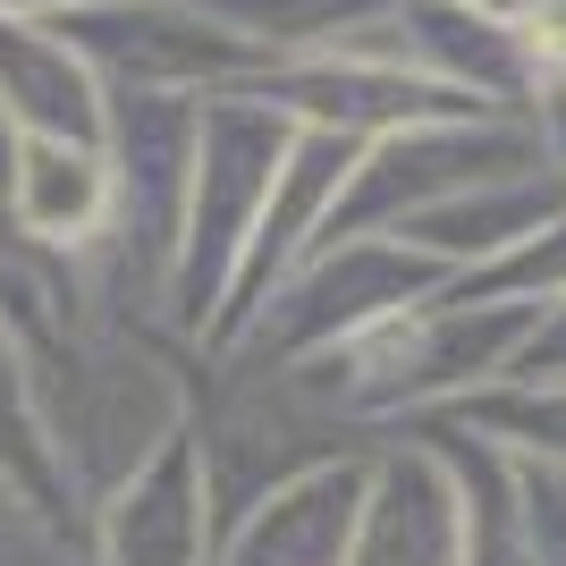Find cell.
<instances>
[{
  "label": "cell",
  "instance_id": "cell-1",
  "mask_svg": "<svg viewBox=\"0 0 566 566\" xmlns=\"http://www.w3.org/2000/svg\"><path fill=\"white\" fill-rule=\"evenodd\" d=\"M533 169H558L549 161L542 127L524 111H482V118H431V127H398V136L364 144L347 195H338L322 245L338 237H389L398 220L431 212V203H457L473 187H499V178H533ZM313 245V254H322Z\"/></svg>",
  "mask_w": 566,
  "mask_h": 566
},
{
  "label": "cell",
  "instance_id": "cell-2",
  "mask_svg": "<svg viewBox=\"0 0 566 566\" xmlns=\"http://www.w3.org/2000/svg\"><path fill=\"white\" fill-rule=\"evenodd\" d=\"M296 136V118H280L254 94H203V136H195V187L187 220H178V305L212 313L229 296L237 262L254 245L262 195L280 178V153Z\"/></svg>",
  "mask_w": 566,
  "mask_h": 566
},
{
  "label": "cell",
  "instance_id": "cell-3",
  "mask_svg": "<svg viewBox=\"0 0 566 566\" xmlns=\"http://www.w3.org/2000/svg\"><path fill=\"white\" fill-rule=\"evenodd\" d=\"M449 287V262L415 254L406 237H338L322 254H305L271 287V347L280 355H313L338 338L373 331L389 313H415Z\"/></svg>",
  "mask_w": 566,
  "mask_h": 566
},
{
  "label": "cell",
  "instance_id": "cell-4",
  "mask_svg": "<svg viewBox=\"0 0 566 566\" xmlns=\"http://www.w3.org/2000/svg\"><path fill=\"white\" fill-rule=\"evenodd\" d=\"M355 161H364V144L331 136V127H296V136H287L280 178H271L262 220H254V245H245V262H237V280H229V305H220V331H237L245 313H262V305H271V287L322 245V229H331Z\"/></svg>",
  "mask_w": 566,
  "mask_h": 566
},
{
  "label": "cell",
  "instance_id": "cell-5",
  "mask_svg": "<svg viewBox=\"0 0 566 566\" xmlns=\"http://www.w3.org/2000/svg\"><path fill=\"white\" fill-rule=\"evenodd\" d=\"M364 499H373V473L364 465H305L296 482L271 491V507H262L245 533H237L229 566H347Z\"/></svg>",
  "mask_w": 566,
  "mask_h": 566
},
{
  "label": "cell",
  "instance_id": "cell-6",
  "mask_svg": "<svg viewBox=\"0 0 566 566\" xmlns=\"http://www.w3.org/2000/svg\"><path fill=\"white\" fill-rule=\"evenodd\" d=\"M465 533H457V491L440 482V465L406 457L373 482L364 524H355L347 566H457Z\"/></svg>",
  "mask_w": 566,
  "mask_h": 566
},
{
  "label": "cell",
  "instance_id": "cell-7",
  "mask_svg": "<svg viewBox=\"0 0 566 566\" xmlns=\"http://www.w3.org/2000/svg\"><path fill=\"white\" fill-rule=\"evenodd\" d=\"M18 212H25V229H43V237L102 229V212H111V161L94 144L34 136L18 153Z\"/></svg>",
  "mask_w": 566,
  "mask_h": 566
},
{
  "label": "cell",
  "instance_id": "cell-8",
  "mask_svg": "<svg viewBox=\"0 0 566 566\" xmlns=\"http://www.w3.org/2000/svg\"><path fill=\"white\" fill-rule=\"evenodd\" d=\"M229 34L262 51V60H305V51H338L364 25H380L398 0H203Z\"/></svg>",
  "mask_w": 566,
  "mask_h": 566
},
{
  "label": "cell",
  "instance_id": "cell-9",
  "mask_svg": "<svg viewBox=\"0 0 566 566\" xmlns=\"http://www.w3.org/2000/svg\"><path fill=\"white\" fill-rule=\"evenodd\" d=\"M203 549V499H195L187 449H169L161 473L127 491V524H118V558L127 566H195Z\"/></svg>",
  "mask_w": 566,
  "mask_h": 566
},
{
  "label": "cell",
  "instance_id": "cell-10",
  "mask_svg": "<svg viewBox=\"0 0 566 566\" xmlns=\"http://www.w3.org/2000/svg\"><path fill=\"white\" fill-rule=\"evenodd\" d=\"M473 423L516 431V440H533L549 465H566V389H542V380H524V389H507V398H482V406H473Z\"/></svg>",
  "mask_w": 566,
  "mask_h": 566
},
{
  "label": "cell",
  "instance_id": "cell-11",
  "mask_svg": "<svg viewBox=\"0 0 566 566\" xmlns=\"http://www.w3.org/2000/svg\"><path fill=\"white\" fill-rule=\"evenodd\" d=\"M516 380L566 389V296H558V305H542V322H533V338H524V355H516Z\"/></svg>",
  "mask_w": 566,
  "mask_h": 566
},
{
  "label": "cell",
  "instance_id": "cell-12",
  "mask_svg": "<svg viewBox=\"0 0 566 566\" xmlns=\"http://www.w3.org/2000/svg\"><path fill=\"white\" fill-rule=\"evenodd\" d=\"M524 43H533L542 76H566V0H533L524 9Z\"/></svg>",
  "mask_w": 566,
  "mask_h": 566
}]
</instances>
